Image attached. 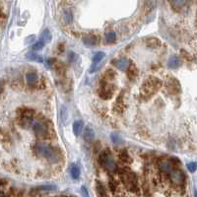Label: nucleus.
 I'll list each match as a JSON object with an SVG mask.
<instances>
[{
	"instance_id": "nucleus-1",
	"label": "nucleus",
	"mask_w": 197,
	"mask_h": 197,
	"mask_svg": "<svg viewBox=\"0 0 197 197\" xmlns=\"http://www.w3.org/2000/svg\"><path fill=\"white\" fill-rule=\"evenodd\" d=\"M161 87H162V82L158 78L149 77L141 86V95L145 98H150L159 91Z\"/></svg>"
},
{
	"instance_id": "nucleus-2",
	"label": "nucleus",
	"mask_w": 197,
	"mask_h": 197,
	"mask_svg": "<svg viewBox=\"0 0 197 197\" xmlns=\"http://www.w3.org/2000/svg\"><path fill=\"white\" fill-rule=\"evenodd\" d=\"M35 153H37L40 157L47 160L49 163L54 164L58 162V154L50 145L39 143V144H37V146H35Z\"/></svg>"
},
{
	"instance_id": "nucleus-3",
	"label": "nucleus",
	"mask_w": 197,
	"mask_h": 197,
	"mask_svg": "<svg viewBox=\"0 0 197 197\" xmlns=\"http://www.w3.org/2000/svg\"><path fill=\"white\" fill-rule=\"evenodd\" d=\"M100 163L104 167V169L109 172H115L116 171V163L109 153L104 152L100 156Z\"/></svg>"
},
{
	"instance_id": "nucleus-4",
	"label": "nucleus",
	"mask_w": 197,
	"mask_h": 197,
	"mask_svg": "<svg viewBox=\"0 0 197 197\" xmlns=\"http://www.w3.org/2000/svg\"><path fill=\"white\" fill-rule=\"evenodd\" d=\"M121 181L124 183V185L126 186L131 191H134L137 188V178L135 175L131 171H125L121 175Z\"/></svg>"
},
{
	"instance_id": "nucleus-5",
	"label": "nucleus",
	"mask_w": 197,
	"mask_h": 197,
	"mask_svg": "<svg viewBox=\"0 0 197 197\" xmlns=\"http://www.w3.org/2000/svg\"><path fill=\"white\" fill-rule=\"evenodd\" d=\"M34 131L35 134L40 139H45L49 135V127L43 121H37L34 124Z\"/></svg>"
},
{
	"instance_id": "nucleus-6",
	"label": "nucleus",
	"mask_w": 197,
	"mask_h": 197,
	"mask_svg": "<svg viewBox=\"0 0 197 197\" xmlns=\"http://www.w3.org/2000/svg\"><path fill=\"white\" fill-rule=\"evenodd\" d=\"M170 178L172 183L176 184V185H181L185 181V176L181 170L172 169L170 172Z\"/></svg>"
},
{
	"instance_id": "nucleus-7",
	"label": "nucleus",
	"mask_w": 197,
	"mask_h": 197,
	"mask_svg": "<svg viewBox=\"0 0 197 197\" xmlns=\"http://www.w3.org/2000/svg\"><path fill=\"white\" fill-rule=\"evenodd\" d=\"M166 89L170 94L176 95L181 92V87L180 82H178L176 78H170L166 82Z\"/></svg>"
},
{
	"instance_id": "nucleus-8",
	"label": "nucleus",
	"mask_w": 197,
	"mask_h": 197,
	"mask_svg": "<svg viewBox=\"0 0 197 197\" xmlns=\"http://www.w3.org/2000/svg\"><path fill=\"white\" fill-rule=\"evenodd\" d=\"M113 95V89L112 87L107 84V83H104L103 87L101 88L100 90V96L101 98H103L104 100H109L111 98V96Z\"/></svg>"
},
{
	"instance_id": "nucleus-9",
	"label": "nucleus",
	"mask_w": 197,
	"mask_h": 197,
	"mask_svg": "<svg viewBox=\"0 0 197 197\" xmlns=\"http://www.w3.org/2000/svg\"><path fill=\"white\" fill-rule=\"evenodd\" d=\"M20 124L22 127L29 128L33 124V113H31V111L24 112L21 117Z\"/></svg>"
},
{
	"instance_id": "nucleus-10",
	"label": "nucleus",
	"mask_w": 197,
	"mask_h": 197,
	"mask_svg": "<svg viewBox=\"0 0 197 197\" xmlns=\"http://www.w3.org/2000/svg\"><path fill=\"white\" fill-rule=\"evenodd\" d=\"M130 64L131 63L127 58H120L115 61V65L121 71H126L128 67L130 66Z\"/></svg>"
},
{
	"instance_id": "nucleus-11",
	"label": "nucleus",
	"mask_w": 197,
	"mask_h": 197,
	"mask_svg": "<svg viewBox=\"0 0 197 197\" xmlns=\"http://www.w3.org/2000/svg\"><path fill=\"white\" fill-rule=\"evenodd\" d=\"M26 81L29 86L34 87L38 84L39 82V77L35 72H28L26 74Z\"/></svg>"
},
{
	"instance_id": "nucleus-12",
	"label": "nucleus",
	"mask_w": 197,
	"mask_h": 197,
	"mask_svg": "<svg viewBox=\"0 0 197 197\" xmlns=\"http://www.w3.org/2000/svg\"><path fill=\"white\" fill-rule=\"evenodd\" d=\"M159 168L165 174H170L171 171L174 169V166L171 163V161H161L159 163Z\"/></svg>"
},
{
	"instance_id": "nucleus-13",
	"label": "nucleus",
	"mask_w": 197,
	"mask_h": 197,
	"mask_svg": "<svg viewBox=\"0 0 197 197\" xmlns=\"http://www.w3.org/2000/svg\"><path fill=\"white\" fill-rule=\"evenodd\" d=\"M186 3L187 0H170V4L175 11H181Z\"/></svg>"
},
{
	"instance_id": "nucleus-14",
	"label": "nucleus",
	"mask_w": 197,
	"mask_h": 197,
	"mask_svg": "<svg viewBox=\"0 0 197 197\" xmlns=\"http://www.w3.org/2000/svg\"><path fill=\"white\" fill-rule=\"evenodd\" d=\"M168 65L169 67L171 68V69H176V68H178L181 65V59L176 56V55H174L171 56L170 59H169V62H168Z\"/></svg>"
},
{
	"instance_id": "nucleus-15",
	"label": "nucleus",
	"mask_w": 197,
	"mask_h": 197,
	"mask_svg": "<svg viewBox=\"0 0 197 197\" xmlns=\"http://www.w3.org/2000/svg\"><path fill=\"white\" fill-rule=\"evenodd\" d=\"M105 57V53L104 52H97L96 54H95L94 58H93V67L91 69V71H94V70H97V66L99 65V63L103 60Z\"/></svg>"
},
{
	"instance_id": "nucleus-16",
	"label": "nucleus",
	"mask_w": 197,
	"mask_h": 197,
	"mask_svg": "<svg viewBox=\"0 0 197 197\" xmlns=\"http://www.w3.org/2000/svg\"><path fill=\"white\" fill-rule=\"evenodd\" d=\"M95 138V132L94 130L90 127H87L85 129V132H84V139L86 142H89L91 143Z\"/></svg>"
},
{
	"instance_id": "nucleus-17",
	"label": "nucleus",
	"mask_w": 197,
	"mask_h": 197,
	"mask_svg": "<svg viewBox=\"0 0 197 197\" xmlns=\"http://www.w3.org/2000/svg\"><path fill=\"white\" fill-rule=\"evenodd\" d=\"M83 41H84V44L88 46H92V45H95L97 43V39L95 35H87V37H85L84 39H83Z\"/></svg>"
},
{
	"instance_id": "nucleus-18",
	"label": "nucleus",
	"mask_w": 197,
	"mask_h": 197,
	"mask_svg": "<svg viewBox=\"0 0 197 197\" xmlns=\"http://www.w3.org/2000/svg\"><path fill=\"white\" fill-rule=\"evenodd\" d=\"M83 130V122L81 120L78 121H75L73 124V131H74V134L76 136H79Z\"/></svg>"
},
{
	"instance_id": "nucleus-19",
	"label": "nucleus",
	"mask_w": 197,
	"mask_h": 197,
	"mask_svg": "<svg viewBox=\"0 0 197 197\" xmlns=\"http://www.w3.org/2000/svg\"><path fill=\"white\" fill-rule=\"evenodd\" d=\"M96 190H97L98 197H106V189H105V187H104L103 184H101L100 181H97V184H96Z\"/></svg>"
},
{
	"instance_id": "nucleus-20",
	"label": "nucleus",
	"mask_w": 197,
	"mask_h": 197,
	"mask_svg": "<svg viewBox=\"0 0 197 197\" xmlns=\"http://www.w3.org/2000/svg\"><path fill=\"white\" fill-rule=\"evenodd\" d=\"M70 174H71V176H72L74 180H77L80 176V171H79L78 167L74 164L71 165L70 166Z\"/></svg>"
},
{
	"instance_id": "nucleus-21",
	"label": "nucleus",
	"mask_w": 197,
	"mask_h": 197,
	"mask_svg": "<svg viewBox=\"0 0 197 197\" xmlns=\"http://www.w3.org/2000/svg\"><path fill=\"white\" fill-rule=\"evenodd\" d=\"M51 39H52V37H51V34H50V32L49 31V30H45L44 31V33H43V35H41V41H43V43L45 44V43H50L51 41Z\"/></svg>"
},
{
	"instance_id": "nucleus-22",
	"label": "nucleus",
	"mask_w": 197,
	"mask_h": 197,
	"mask_svg": "<svg viewBox=\"0 0 197 197\" xmlns=\"http://www.w3.org/2000/svg\"><path fill=\"white\" fill-rule=\"evenodd\" d=\"M147 45H148V46L152 47V49H157V47H159L161 45V41L158 39L151 38L150 40L147 41Z\"/></svg>"
},
{
	"instance_id": "nucleus-23",
	"label": "nucleus",
	"mask_w": 197,
	"mask_h": 197,
	"mask_svg": "<svg viewBox=\"0 0 197 197\" xmlns=\"http://www.w3.org/2000/svg\"><path fill=\"white\" fill-rule=\"evenodd\" d=\"M126 71L128 72L127 74H128V77H129L130 79L135 78L136 75H137V69H136V67L134 66L133 64H130V66L128 67V69Z\"/></svg>"
},
{
	"instance_id": "nucleus-24",
	"label": "nucleus",
	"mask_w": 197,
	"mask_h": 197,
	"mask_svg": "<svg viewBox=\"0 0 197 197\" xmlns=\"http://www.w3.org/2000/svg\"><path fill=\"white\" fill-rule=\"evenodd\" d=\"M156 3H157V0H146L145 1V8L146 10L149 11H152L155 7H156Z\"/></svg>"
},
{
	"instance_id": "nucleus-25",
	"label": "nucleus",
	"mask_w": 197,
	"mask_h": 197,
	"mask_svg": "<svg viewBox=\"0 0 197 197\" xmlns=\"http://www.w3.org/2000/svg\"><path fill=\"white\" fill-rule=\"evenodd\" d=\"M63 20L66 24H70L72 22V13L69 10H65L63 13Z\"/></svg>"
},
{
	"instance_id": "nucleus-26",
	"label": "nucleus",
	"mask_w": 197,
	"mask_h": 197,
	"mask_svg": "<svg viewBox=\"0 0 197 197\" xmlns=\"http://www.w3.org/2000/svg\"><path fill=\"white\" fill-rule=\"evenodd\" d=\"M116 40V35L115 34L113 33V32H110V33H107L106 35V43H115Z\"/></svg>"
},
{
	"instance_id": "nucleus-27",
	"label": "nucleus",
	"mask_w": 197,
	"mask_h": 197,
	"mask_svg": "<svg viewBox=\"0 0 197 197\" xmlns=\"http://www.w3.org/2000/svg\"><path fill=\"white\" fill-rule=\"evenodd\" d=\"M120 159L122 162H130V158L128 156V154L126 153V151H122L120 153Z\"/></svg>"
},
{
	"instance_id": "nucleus-28",
	"label": "nucleus",
	"mask_w": 197,
	"mask_h": 197,
	"mask_svg": "<svg viewBox=\"0 0 197 197\" xmlns=\"http://www.w3.org/2000/svg\"><path fill=\"white\" fill-rule=\"evenodd\" d=\"M44 46H45V44H44L41 40H40V41H38V43H35V44L33 45V49H34V50H40V49H43Z\"/></svg>"
},
{
	"instance_id": "nucleus-29",
	"label": "nucleus",
	"mask_w": 197,
	"mask_h": 197,
	"mask_svg": "<svg viewBox=\"0 0 197 197\" xmlns=\"http://www.w3.org/2000/svg\"><path fill=\"white\" fill-rule=\"evenodd\" d=\"M111 140H112L113 143H115V144H118V143H120L122 141L121 138H120V136L115 135V134H112L111 135Z\"/></svg>"
},
{
	"instance_id": "nucleus-30",
	"label": "nucleus",
	"mask_w": 197,
	"mask_h": 197,
	"mask_svg": "<svg viewBox=\"0 0 197 197\" xmlns=\"http://www.w3.org/2000/svg\"><path fill=\"white\" fill-rule=\"evenodd\" d=\"M28 56H31V57H28L29 59H31V60H35V61H38V62H43V58H41L40 56L39 55H35V54H31V55H29Z\"/></svg>"
},
{
	"instance_id": "nucleus-31",
	"label": "nucleus",
	"mask_w": 197,
	"mask_h": 197,
	"mask_svg": "<svg viewBox=\"0 0 197 197\" xmlns=\"http://www.w3.org/2000/svg\"><path fill=\"white\" fill-rule=\"evenodd\" d=\"M187 169L189 171L194 172L196 171V164L194 162H190L189 164H187Z\"/></svg>"
},
{
	"instance_id": "nucleus-32",
	"label": "nucleus",
	"mask_w": 197,
	"mask_h": 197,
	"mask_svg": "<svg viewBox=\"0 0 197 197\" xmlns=\"http://www.w3.org/2000/svg\"><path fill=\"white\" fill-rule=\"evenodd\" d=\"M106 77H107V79L111 80L113 77H115V72L112 70H107L106 72Z\"/></svg>"
},
{
	"instance_id": "nucleus-33",
	"label": "nucleus",
	"mask_w": 197,
	"mask_h": 197,
	"mask_svg": "<svg viewBox=\"0 0 197 197\" xmlns=\"http://www.w3.org/2000/svg\"><path fill=\"white\" fill-rule=\"evenodd\" d=\"M110 188L112 190V191H115V189H116V183L115 181H110Z\"/></svg>"
},
{
	"instance_id": "nucleus-34",
	"label": "nucleus",
	"mask_w": 197,
	"mask_h": 197,
	"mask_svg": "<svg viewBox=\"0 0 197 197\" xmlns=\"http://www.w3.org/2000/svg\"><path fill=\"white\" fill-rule=\"evenodd\" d=\"M81 191H82V194H83V196H84V197H89L88 190L86 189V187H85V186H83V187L81 188Z\"/></svg>"
},
{
	"instance_id": "nucleus-35",
	"label": "nucleus",
	"mask_w": 197,
	"mask_h": 197,
	"mask_svg": "<svg viewBox=\"0 0 197 197\" xmlns=\"http://www.w3.org/2000/svg\"><path fill=\"white\" fill-rule=\"evenodd\" d=\"M3 91V84L1 82H0V93H1Z\"/></svg>"
},
{
	"instance_id": "nucleus-36",
	"label": "nucleus",
	"mask_w": 197,
	"mask_h": 197,
	"mask_svg": "<svg viewBox=\"0 0 197 197\" xmlns=\"http://www.w3.org/2000/svg\"><path fill=\"white\" fill-rule=\"evenodd\" d=\"M0 197H4V193L1 191V190H0Z\"/></svg>"
}]
</instances>
